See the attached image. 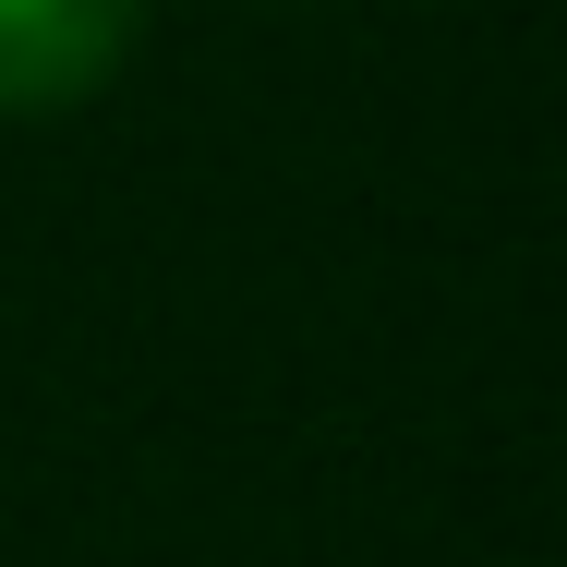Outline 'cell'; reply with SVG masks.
Listing matches in <instances>:
<instances>
[{"instance_id": "cell-1", "label": "cell", "mask_w": 567, "mask_h": 567, "mask_svg": "<svg viewBox=\"0 0 567 567\" xmlns=\"http://www.w3.org/2000/svg\"><path fill=\"white\" fill-rule=\"evenodd\" d=\"M145 0H0V121L85 110L133 61Z\"/></svg>"}]
</instances>
